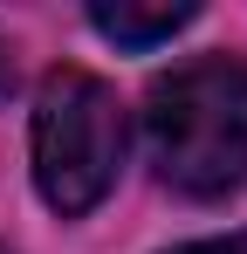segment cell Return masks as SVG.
Returning <instances> with one entry per match:
<instances>
[{
	"label": "cell",
	"instance_id": "cell-6",
	"mask_svg": "<svg viewBox=\"0 0 247 254\" xmlns=\"http://www.w3.org/2000/svg\"><path fill=\"white\" fill-rule=\"evenodd\" d=\"M0 254H7V248H0Z\"/></svg>",
	"mask_w": 247,
	"mask_h": 254
},
{
	"label": "cell",
	"instance_id": "cell-1",
	"mask_svg": "<svg viewBox=\"0 0 247 254\" xmlns=\"http://www.w3.org/2000/svg\"><path fill=\"white\" fill-rule=\"evenodd\" d=\"M144 151L172 192L227 199L247 186V62L199 55L144 96Z\"/></svg>",
	"mask_w": 247,
	"mask_h": 254
},
{
	"label": "cell",
	"instance_id": "cell-2",
	"mask_svg": "<svg viewBox=\"0 0 247 254\" xmlns=\"http://www.w3.org/2000/svg\"><path fill=\"white\" fill-rule=\"evenodd\" d=\"M35 186L41 199L76 220L89 213L110 186H117V165H124V103L103 76H89L76 62L48 69L35 89Z\"/></svg>",
	"mask_w": 247,
	"mask_h": 254
},
{
	"label": "cell",
	"instance_id": "cell-4",
	"mask_svg": "<svg viewBox=\"0 0 247 254\" xmlns=\"http://www.w3.org/2000/svg\"><path fill=\"white\" fill-rule=\"evenodd\" d=\"M172 254H247V234H220V241H192V248H172Z\"/></svg>",
	"mask_w": 247,
	"mask_h": 254
},
{
	"label": "cell",
	"instance_id": "cell-5",
	"mask_svg": "<svg viewBox=\"0 0 247 254\" xmlns=\"http://www.w3.org/2000/svg\"><path fill=\"white\" fill-rule=\"evenodd\" d=\"M14 89V62H7V48H0V96Z\"/></svg>",
	"mask_w": 247,
	"mask_h": 254
},
{
	"label": "cell",
	"instance_id": "cell-3",
	"mask_svg": "<svg viewBox=\"0 0 247 254\" xmlns=\"http://www.w3.org/2000/svg\"><path fill=\"white\" fill-rule=\"evenodd\" d=\"M192 0H165V7H89V28L103 35V42H117V48H158L172 42L179 28H192Z\"/></svg>",
	"mask_w": 247,
	"mask_h": 254
}]
</instances>
